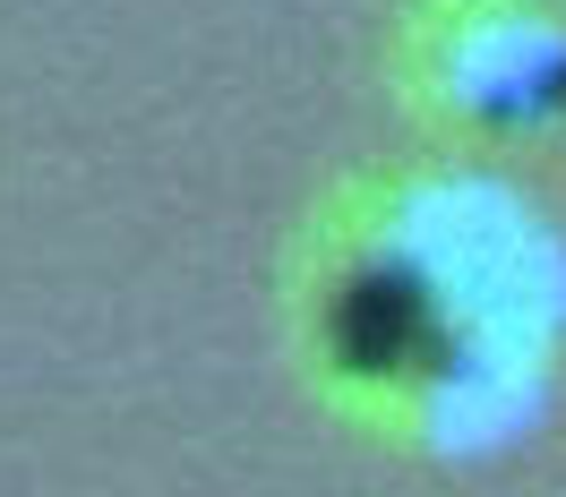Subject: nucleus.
<instances>
[{
  "instance_id": "f257e3e1",
  "label": "nucleus",
  "mask_w": 566,
  "mask_h": 497,
  "mask_svg": "<svg viewBox=\"0 0 566 497\" xmlns=\"http://www.w3.org/2000/svg\"><path fill=\"white\" fill-rule=\"evenodd\" d=\"M412 309H421L412 284H369L353 309H344V343H353V360H369V369L395 360V352H403V335H412Z\"/></svg>"
}]
</instances>
